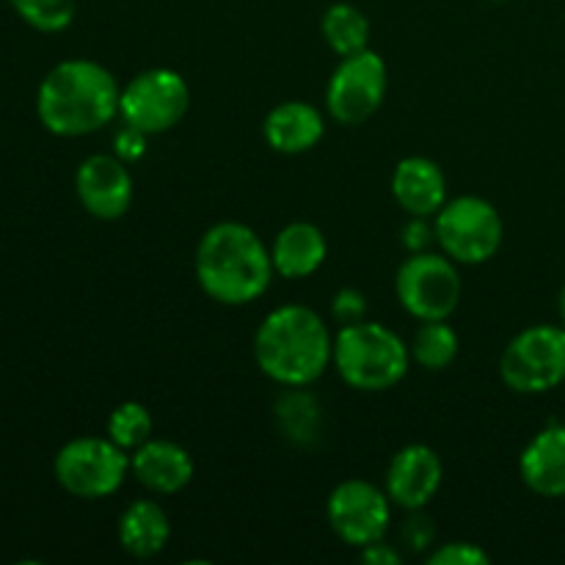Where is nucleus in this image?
Wrapping results in <instances>:
<instances>
[{
	"label": "nucleus",
	"mask_w": 565,
	"mask_h": 565,
	"mask_svg": "<svg viewBox=\"0 0 565 565\" xmlns=\"http://www.w3.org/2000/svg\"><path fill=\"white\" fill-rule=\"evenodd\" d=\"M55 480L61 489L81 500H103L116 494L130 472V456L99 436H81L66 441L55 456Z\"/></svg>",
	"instance_id": "nucleus-5"
},
{
	"label": "nucleus",
	"mask_w": 565,
	"mask_h": 565,
	"mask_svg": "<svg viewBox=\"0 0 565 565\" xmlns=\"http://www.w3.org/2000/svg\"><path fill=\"white\" fill-rule=\"evenodd\" d=\"M17 17L42 33H58L75 20V0H11Z\"/></svg>",
	"instance_id": "nucleus-24"
},
{
	"label": "nucleus",
	"mask_w": 565,
	"mask_h": 565,
	"mask_svg": "<svg viewBox=\"0 0 565 565\" xmlns=\"http://www.w3.org/2000/svg\"><path fill=\"white\" fill-rule=\"evenodd\" d=\"M430 565H489L491 557L469 541H450L430 555Z\"/></svg>",
	"instance_id": "nucleus-25"
},
{
	"label": "nucleus",
	"mask_w": 565,
	"mask_h": 565,
	"mask_svg": "<svg viewBox=\"0 0 565 565\" xmlns=\"http://www.w3.org/2000/svg\"><path fill=\"white\" fill-rule=\"evenodd\" d=\"M276 425L296 447H315L323 430V408L307 386H285L276 401Z\"/></svg>",
	"instance_id": "nucleus-20"
},
{
	"label": "nucleus",
	"mask_w": 565,
	"mask_h": 565,
	"mask_svg": "<svg viewBox=\"0 0 565 565\" xmlns=\"http://www.w3.org/2000/svg\"><path fill=\"white\" fill-rule=\"evenodd\" d=\"M403 541L412 552H425L436 544V527L430 522V516H425L423 511H412V516L403 524Z\"/></svg>",
	"instance_id": "nucleus-27"
},
{
	"label": "nucleus",
	"mask_w": 565,
	"mask_h": 565,
	"mask_svg": "<svg viewBox=\"0 0 565 565\" xmlns=\"http://www.w3.org/2000/svg\"><path fill=\"white\" fill-rule=\"evenodd\" d=\"M436 241V226H428V221L419 218V215H412V221L403 230V246L408 248V254L428 252L430 243Z\"/></svg>",
	"instance_id": "nucleus-29"
},
{
	"label": "nucleus",
	"mask_w": 565,
	"mask_h": 565,
	"mask_svg": "<svg viewBox=\"0 0 565 565\" xmlns=\"http://www.w3.org/2000/svg\"><path fill=\"white\" fill-rule=\"evenodd\" d=\"M254 359L281 386H309L334 362V337L315 309L287 303L274 309L254 334Z\"/></svg>",
	"instance_id": "nucleus-3"
},
{
	"label": "nucleus",
	"mask_w": 565,
	"mask_h": 565,
	"mask_svg": "<svg viewBox=\"0 0 565 565\" xmlns=\"http://www.w3.org/2000/svg\"><path fill=\"white\" fill-rule=\"evenodd\" d=\"M500 375L519 395H544L565 381V329L530 326L508 342Z\"/></svg>",
	"instance_id": "nucleus-6"
},
{
	"label": "nucleus",
	"mask_w": 565,
	"mask_h": 565,
	"mask_svg": "<svg viewBox=\"0 0 565 565\" xmlns=\"http://www.w3.org/2000/svg\"><path fill=\"white\" fill-rule=\"evenodd\" d=\"M152 414L143 403L136 401L121 403L108 417V439L121 450H138L141 445H147L152 439Z\"/></svg>",
	"instance_id": "nucleus-23"
},
{
	"label": "nucleus",
	"mask_w": 565,
	"mask_h": 565,
	"mask_svg": "<svg viewBox=\"0 0 565 565\" xmlns=\"http://www.w3.org/2000/svg\"><path fill=\"white\" fill-rule=\"evenodd\" d=\"M436 243L461 265L489 263L505 241V224L491 202L461 196L436 213Z\"/></svg>",
	"instance_id": "nucleus-7"
},
{
	"label": "nucleus",
	"mask_w": 565,
	"mask_h": 565,
	"mask_svg": "<svg viewBox=\"0 0 565 565\" xmlns=\"http://www.w3.org/2000/svg\"><path fill=\"white\" fill-rule=\"evenodd\" d=\"M392 193L408 215L430 218L447 204L445 171L439 169L436 160L414 154V158L397 163L395 174H392Z\"/></svg>",
	"instance_id": "nucleus-16"
},
{
	"label": "nucleus",
	"mask_w": 565,
	"mask_h": 565,
	"mask_svg": "<svg viewBox=\"0 0 565 565\" xmlns=\"http://www.w3.org/2000/svg\"><path fill=\"white\" fill-rule=\"evenodd\" d=\"M351 390L386 392L401 384L412 364L406 342L384 323L342 326L334 337V362H331Z\"/></svg>",
	"instance_id": "nucleus-4"
},
{
	"label": "nucleus",
	"mask_w": 565,
	"mask_h": 565,
	"mask_svg": "<svg viewBox=\"0 0 565 565\" xmlns=\"http://www.w3.org/2000/svg\"><path fill=\"white\" fill-rule=\"evenodd\" d=\"M274 270L285 279H307V276L318 274L320 265L329 257V243L326 235L309 221H296L287 224L285 230L276 235L274 248Z\"/></svg>",
	"instance_id": "nucleus-18"
},
{
	"label": "nucleus",
	"mask_w": 565,
	"mask_h": 565,
	"mask_svg": "<svg viewBox=\"0 0 565 565\" xmlns=\"http://www.w3.org/2000/svg\"><path fill=\"white\" fill-rule=\"evenodd\" d=\"M445 467L434 447L408 445L392 458L386 469V494L397 508L423 511L441 489Z\"/></svg>",
	"instance_id": "nucleus-13"
},
{
	"label": "nucleus",
	"mask_w": 565,
	"mask_h": 565,
	"mask_svg": "<svg viewBox=\"0 0 565 565\" xmlns=\"http://www.w3.org/2000/svg\"><path fill=\"white\" fill-rule=\"evenodd\" d=\"M491 3H505V0H491Z\"/></svg>",
	"instance_id": "nucleus-32"
},
{
	"label": "nucleus",
	"mask_w": 565,
	"mask_h": 565,
	"mask_svg": "<svg viewBox=\"0 0 565 565\" xmlns=\"http://www.w3.org/2000/svg\"><path fill=\"white\" fill-rule=\"evenodd\" d=\"M362 561L367 565H397L401 563V552L386 544V541H375V544L364 546Z\"/></svg>",
	"instance_id": "nucleus-30"
},
{
	"label": "nucleus",
	"mask_w": 565,
	"mask_h": 565,
	"mask_svg": "<svg viewBox=\"0 0 565 565\" xmlns=\"http://www.w3.org/2000/svg\"><path fill=\"white\" fill-rule=\"evenodd\" d=\"M386 83H390V72L375 50L367 47L362 53L345 55L326 88V105H329L331 119L340 125L367 121L384 103Z\"/></svg>",
	"instance_id": "nucleus-10"
},
{
	"label": "nucleus",
	"mask_w": 565,
	"mask_h": 565,
	"mask_svg": "<svg viewBox=\"0 0 565 565\" xmlns=\"http://www.w3.org/2000/svg\"><path fill=\"white\" fill-rule=\"evenodd\" d=\"M171 539V522L163 508L152 500H138L121 513L119 544L132 557H154Z\"/></svg>",
	"instance_id": "nucleus-19"
},
{
	"label": "nucleus",
	"mask_w": 565,
	"mask_h": 565,
	"mask_svg": "<svg viewBox=\"0 0 565 565\" xmlns=\"http://www.w3.org/2000/svg\"><path fill=\"white\" fill-rule=\"evenodd\" d=\"M557 315H561V326L565 329V285L561 287V296H557Z\"/></svg>",
	"instance_id": "nucleus-31"
},
{
	"label": "nucleus",
	"mask_w": 565,
	"mask_h": 565,
	"mask_svg": "<svg viewBox=\"0 0 565 565\" xmlns=\"http://www.w3.org/2000/svg\"><path fill=\"white\" fill-rule=\"evenodd\" d=\"M326 44L334 50L340 58L367 50L370 42V20L351 3H334L326 9L320 22Z\"/></svg>",
	"instance_id": "nucleus-21"
},
{
	"label": "nucleus",
	"mask_w": 565,
	"mask_h": 565,
	"mask_svg": "<svg viewBox=\"0 0 565 565\" xmlns=\"http://www.w3.org/2000/svg\"><path fill=\"white\" fill-rule=\"evenodd\" d=\"M147 132L136 130L132 125H125L114 138V147H116V158H121L125 163H132V160L141 158L147 152Z\"/></svg>",
	"instance_id": "nucleus-28"
},
{
	"label": "nucleus",
	"mask_w": 565,
	"mask_h": 565,
	"mask_svg": "<svg viewBox=\"0 0 565 565\" xmlns=\"http://www.w3.org/2000/svg\"><path fill=\"white\" fill-rule=\"evenodd\" d=\"M331 315H334V320L340 326L362 323V320L367 318V298L359 290H353V287H345V290L337 292L334 301H331Z\"/></svg>",
	"instance_id": "nucleus-26"
},
{
	"label": "nucleus",
	"mask_w": 565,
	"mask_h": 565,
	"mask_svg": "<svg viewBox=\"0 0 565 565\" xmlns=\"http://www.w3.org/2000/svg\"><path fill=\"white\" fill-rule=\"evenodd\" d=\"M519 475L533 494L565 497V425H550L533 436L519 458Z\"/></svg>",
	"instance_id": "nucleus-15"
},
{
	"label": "nucleus",
	"mask_w": 565,
	"mask_h": 565,
	"mask_svg": "<svg viewBox=\"0 0 565 565\" xmlns=\"http://www.w3.org/2000/svg\"><path fill=\"white\" fill-rule=\"evenodd\" d=\"M75 191L86 213L99 221H116L132 204L130 169L116 154H92L77 166Z\"/></svg>",
	"instance_id": "nucleus-12"
},
{
	"label": "nucleus",
	"mask_w": 565,
	"mask_h": 565,
	"mask_svg": "<svg viewBox=\"0 0 565 565\" xmlns=\"http://www.w3.org/2000/svg\"><path fill=\"white\" fill-rule=\"evenodd\" d=\"M191 108V88L174 70H147L130 81L119 97L125 125L147 136H160L185 119Z\"/></svg>",
	"instance_id": "nucleus-9"
},
{
	"label": "nucleus",
	"mask_w": 565,
	"mask_h": 565,
	"mask_svg": "<svg viewBox=\"0 0 565 565\" xmlns=\"http://www.w3.org/2000/svg\"><path fill=\"white\" fill-rule=\"evenodd\" d=\"M119 86L103 64L70 58L44 75L36 94V114L44 130L61 138H81L103 130L119 114Z\"/></svg>",
	"instance_id": "nucleus-1"
},
{
	"label": "nucleus",
	"mask_w": 565,
	"mask_h": 565,
	"mask_svg": "<svg viewBox=\"0 0 565 565\" xmlns=\"http://www.w3.org/2000/svg\"><path fill=\"white\" fill-rule=\"evenodd\" d=\"M265 141L274 152L279 154H303L312 147H318V141L326 132L323 114H320L315 105L301 103V99H290V103H281L265 116Z\"/></svg>",
	"instance_id": "nucleus-17"
},
{
	"label": "nucleus",
	"mask_w": 565,
	"mask_h": 565,
	"mask_svg": "<svg viewBox=\"0 0 565 565\" xmlns=\"http://www.w3.org/2000/svg\"><path fill=\"white\" fill-rule=\"evenodd\" d=\"M461 290L456 259L445 252L412 254L395 276L397 301L417 320H450L461 303Z\"/></svg>",
	"instance_id": "nucleus-8"
},
{
	"label": "nucleus",
	"mask_w": 565,
	"mask_h": 565,
	"mask_svg": "<svg viewBox=\"0 0 565 565\" xmlns=\"http://www.w3.org/2000/svg\"><path fill=\"white\" fill-rule=\"evenodd\" d=\"M458 348H461V342H458L456 329L447 320H423V326L414 331L408 351L419 367L436 373V370H447L456 362Z\"/></svg>",
	"instance_id": "nucleus-22"
},
{
	"label": "nucleus",
	"mask_w": 565,
	"mask_h": 565,
	"mask_svg": "<svg viewBox=\"0 0 565 565\" xmlns=\"http://www.w3.org/2000/svg\"><path fill=\"white\" fill-rule=\"evenodd\" d=\"M193 265L199 287L226 307L257 301L270 287V276L276 274L274 257L263 237L237 221L210 226L199 241Z\"/></svg>",
	"instance_id": "nucleus-2"
},
{
	"label": "nucleus",
	"mask_w": 565,
	"mask_h": 565,
	"mask_svg": "<svg viewBox=\"0 0 565 565\" xmlns=\"http://www.w3.org/2000/svg\"><path fill=\"white\" fill-rule=\"evenodd\" d=\"M130 472L143 489L154 494H177L193 480V458L182 445L169 439H149L130 456Z\"/></svg>",
	"instance_id": "nucleus-14"
},
{
	"label": "nucleus",
	"mask_w": 565,
	"mask_h": 565,
	"mask_svg": "<svg viewBox=\"0 0 565 565\" xmlns=\"http://www.w3.org/2000/svg\"><path fill=\"white\" fill-rule=\"evenodd\" d=\"M326 513L337 539L364 550L375 541H384L392 522V500L367 480H345L331 491Z\"/></svg>",
	"instance_id": "nucleus-11"
}]
</instances>
